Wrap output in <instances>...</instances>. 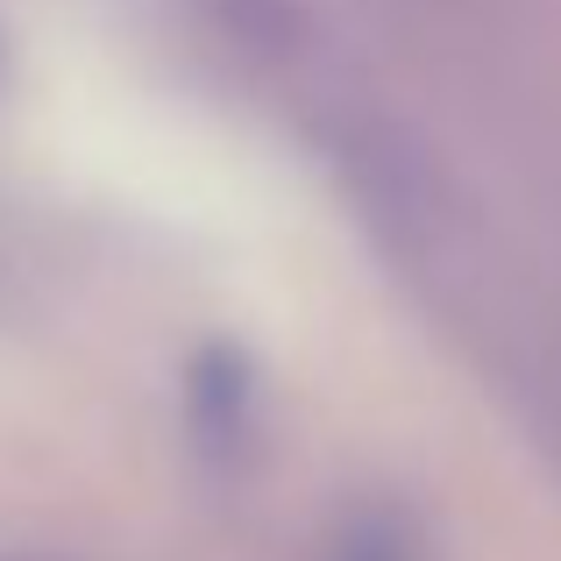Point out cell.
<instances>
[{
	"mask_svg": "<svg viewBox=\"0 0 561 561\" xmlns=\"http://www.w3.org/2000/svg\"><path fill=\"white\" fill-rule=\"evenodd\" d=\"M249 383H256V370H249L242 348L214 342V348L192 356V420H199L206 448H214V440L234 448V434H242V420H249Z\"/></svg>",
	"mask_w": 561,
	"mask_h": 561,
	"instance_id": "obj_1",
	"label": "cell"
}]
</instances>
